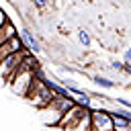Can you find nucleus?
I'll list each match as a JSON object with an SVG mask.
<instances>
[{
	"instance_id": "nucleus-1",
	"label": "nucleus",
	"mask_w": 131,
	"mask_h": 131,
	"mask_svg": "<svg viewBox=\"0 0 131 131\" xmlns=\"http://www.w3.org/2000/svg\"><path fill=\"white\" fill-rule=\"evenodd\" d=\"M37 70H39L37 61L33 63V57L31 55H25L23 61H20V66H18V70H16V74L10 80V88L18 96H27L29 90H31V84H33V80L37 76Z\"/></svg>"
},
{
	"instance_id": "nucleus-2",
	"label": "nucleus",
	"mask_w": 131,
	"mask_h": 131,
	"mask_svg": "<svg viewBox=\"0 0 131 131\" xmlns=\"http://www.w3.org/2000/svg\"><path fill=\"white\" fill-rule=\"evenodd\" d=\"M76 104L74 96H55L47 106L39 108V119L47 125V127H59L61 117Z\"/></svg>"
},
{
	"instance_id": "nucleus-3",
	"label": "nucleus",
	"mask_w": 131,
	"mask_h": 131,
	"mask_svg": "<svg viewBox=\"0 0 131 131\" xmlns=\"http://www.w3.org/2000/svg\"><path fill=\"white\" fill-rule=\"evenodd\" d=\"M43 72L41 70H37V76H35V80H33V84H31V90H29V94L25 96L35 108H43V106H47L53 98H55V94L49 90V86L43 82V76H41Z\"/></svg>"
},
{
	"instance_id": "nucleus-4",
	"label": "nucleus",
	"mask_w": 131,
	"mask_h": 131,
	"mask_svg": "<svg viewBox=\"0 0 131 131\" xmlns=\"http://www.w3.org/2000/svg\"><path fill=\"white\" fill-rule=\"evenodd\" d=\"M25 55H27L25 51H16V53H10L4 59H0V84H10V80L16 74Z\"/></svg>"
},
{
	"instance_id": "nucleus-5",
	"label": "nucleus",
	"mask_w": 131,
	"mask_h": 131,
	"mask_svg": "<svg viewBox=\"0 0 131 131\" xmlns=\"http://www.w3.org/2000/svg\"><path fill=\"white\" fill-rule=\"evenodd\" d=\"M92 131H115L113 113L108 108H92Z\"/></svg>"
},
{
	"instance_id": "nucleus-6",
	"label": "nucleus",
	"mask_w": 131,
	"mask_h": 131,
	"mask_svg": "<svg viewBox=\"0 0 131 131\" xmlns=\"http://www.w3.org/2000/svg\"><path fill=\"white\" fill-rule=\"evenodd\" d=\"M84 111H86V106H80V104L76 102V104L61 117L59 127H61V129H76L78 123H80V119H82V115H84Z\"/></svg>"
},
{
	"instance_id": "nucleus-7",
	"label": "nucleus",
	"mask_w": 131,
	"mask_h": 131,
	"mask_svg": "<svg viewBox=\"0 0 131 131\" xmlns=\"http://www.w3.org/2000/svg\"><path fill=\"white\" fill-rule=\"evenodd\" d=\"M27 47H25V41H23V37L16 33L12 39H8L4 45H0V59H4L6 55H10V53H16V51H25Z\"/></svg>"
},
{
	"instance_id": "nucleus-8",
	"label": "nucleus",
	"mask_w": 131,
	"mask_h": 131,
	"mask_svg": "<svg viewBox=\"0 0 131 131\" xmlns=\"http://www.w3.org/2000/svg\"><path fill=\"white\" fill-rule=\"evenodd\" d=\"M20 37H23L25 47L29 49V53H33V55L41 53V43H39V39L33 35V31H31V29H23V31H20Z\"/></svg>"
},
{
	"instance_id": "nucleus-9",
	"label": "nucleus",
	"mask_w": 131,
	"mask_h": 131,
	"mask_svg": "<svg viewBox=\"0 0 131 131\" xmlns=\"http://www.w3.org/2000/svg\"><path fill=\"white\" fill-rule=\"evenodd\" d=\"M41 76H43V82L49 86V90H51L55 96H72V94L68 92V88H66V84H63V82H55V80L47 78L45 74H41Z\"/></svg>"
},
{
	"instance_id": "nucleus-10",
	"label": "nucleus",
	"mask_w": 131,
	"mask_h": 131,
	"mask_svg": "<svg viewBox=\"0 0 131 131\" xmlns=\"http://www.w3.org/2000/svg\"><path fill=\"white\" fill-rule=\"evenodd\" d=\"M14 35H16V27H14L10 20H6V25L0 29V45H4V43H6L8 39H12Z\"/></svg>"
},
{
	"instance_id": "nucleus-11",
	"label": "nucleus",
	"mask_w": 131,
	"mask_h": 131,
	"mask_svg": "<svg viewBox=\"0 0 131 131\" xmlns=\"http://www.w3.org/2000/svg\"><path fill=\"white\" fill-rule=\"evenodd\" d=\"M92 82L96 84V86H100V88H115V80H111V78H106V76H100V74H96V76H92Z\"/></svg>"
},
{
	"instance_id": "nucleus-12",
	"label": "nucleus",
	"mask_w": 131,
	"mask_h": 131,
	"mask_svg": "<svg viewBox=\"0 0 131 131\" xmlns=\"http://www.w3.org/2000/svg\"><path fill=\"white\" fill-rule=\"evenodd\" d=\"M78 41L82 43V47H90L92 39H90V35H88L86 29H80V31H78Z\"/></svg>"
},
{
	"instance_id": "nucleus-13",
	"label": "nucleus",
	"mask_w": 131,
	"mask_h": 131,
	"mask_svg": "<svg viewBox=\"0 0 131 131\" xmlns=\"http://www.w3.org/2000/svg\"><path fill=\"white\" fill-rule=\"evenodd\" d=\"M113 113H117V115H121V117H125V119L131 121V108H127V106H123V104H121L119 108H115Z\"/></svg>"
},
{
	"instance_id": "nucleus-14",
	"label": "nucleus",
	"mask_w": 131,
	"mask_h": 131,
	"mask_svg": "<svg viewBox=\"0 0 131 131\" xmlns=\"http://www.w3.org/2000/svg\"><path fill=\"white\" fill-rule=\"evenodd\" d=\"M6 20H8V16H6V12H4L2 8H0V29H2L4 25H6Z\"/></svg>"
},
{
	"instance_id": "nucleus-15",
	"label": "nucleus",
	"mask_w": 131,
	"mask_h": 131,
	"mask_svg": "<svg viewBox=\"0 0 131 131\" xmlns=\"http://www.w3.org/2000/svg\"><path fill=\"white\" fill-rule=\"evenodd\" d=\"M111 68L117 70V72H123V63L121 61H111Z\"/></svg>"
},
{
	"instance_id": "nucleus-16",
	"label": "nucleus",
	"mask_w": 131,
	"mask_h": 131,
	"mask_svg": "<svg viewBox=\"0 0 131 131\" xmlns=\"http://www.w3.org/2000/svg\"><path fill=\"white\" fill-rule=\"evenodd\" d=\"M37 8H45V4H47V0H31Z\"/></svg>"
},
{
	"instance_id": "nucleus-17",
	"label": "nucleus",
	"mask_w": 131,
	"mask_h": 131,
	"mask_svg": "<svg viewBox=\"0 0 131 131\" xmlns=\"http://www.w3.org/2000/svg\"><path fill=\"white\" fill-rule=\"evenodd\" d=\"M123 72L131 76V61H125V63H123Z\"/></svg>"
},
{
	"instance_id": "nucleus-18",
	"label": "nucleus",
	"mask_w": 131,
	"mask_h": 131,
	"mask_svg": "<svg viewBox=\"0 0 131 131\" xmlns=\"http://www.w3.org/2000/svg\"><path fill=\"white\" fill-rule=\"evenodd\" d=\"M117 102H119V104H123V106H127V108H131V102H129V100H125V98H117Z\"/></svg>"
},
{
	"instance_id": "nucleus-19",
	"label": "nucleus",
	"mask_w": 131,
	"mask_h": 131,
	"mask_svg": "<svg viewBox=\"0 0 131 131\" xmlns=\"http://www.w3.org/2000/svg\"><path fill=\"white\" fill-rule=\"evenodd\" d=\"M125 61H131V45H129V49L125 51Z\"/></svg>"
}]
</instances>
